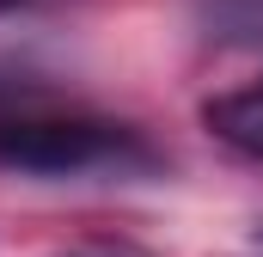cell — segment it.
Instances as JSON below:
<instances>
[{
    "mask_svg": "<svg viewBox=\"0 0 263 257\" xmlns=\"http://www.w3.org/2000/svg\"><path fill=\"white\" fill-rule=\"evenodd\" d=\"M0 166L43 172V178H80V172H123L153 166V153L123 123L98 117H0Z\"/></svg>",
    "mask_w": 263,
    "mask_h": 257,
    "instance_id": "1",
    "label": "cell"
},
{
    "mask_svg": "<svg viewBox=\"0 0 263 257\" xmlns=\"http://www.w3.org/2000/svg\"><path fill=\"white\" fill-rule=\"evenodd\" d=\"M202 123H208L214 141H227V147L263 159V80H257V86L227 92V98H214V104L202 111Z\"/></svg>",
    "mask_w": 263,
    "mask_h": 257,
    "instance_id": "2",
    "label": "cell"
},
{
    "mask_svg": "<svg viewBox=\"0 0 263 257\" xmlns=\"http://www.w3.org/2000/svg\"><path fill=\"white\" fill-rule=\"evenodd\" d=\"M0 6H6V0H0Z\"/></svg>",
    "mask_w": 263,
    "mask_h": 257,
    "instance_id": "3",
    "label": "cell"
},
{
    "mask_svg": "<svg viewBox=\"0 0 263 257\" xmlns=\"http://www.w3.org/2000/svg\"><path fill=\"white\" fill-rule=\"evenodd\" d=\"M257 239H263V233H257Z\"/></svg>",
    "mask_w": 263,
    "mask_h": 257,
    "instance_id": "4",
    "label": "cell"
}]
</instances>
